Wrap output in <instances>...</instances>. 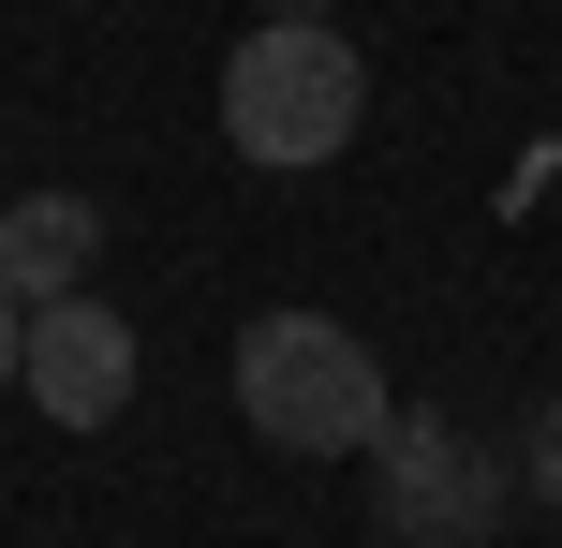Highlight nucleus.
I'll use <instances>...</instances> for the list:
<instances>
[{"label":"nucleus","mask_w":562,"mask_h":548,"mask_svg":"<svg viewBox=\"0 0 562 548\" xmlns=\"http://www.w3.org/2000/svg\"><path fill=\"white\" fill-rule=\"evenodd\" d=\"M356 119H370V59L340 45L326 15H267L252 45L223 59V134H237V164H267V178L340 164Z\"/></svg>","instance_id":"1"},{"label":"nucleus","mask_w":562,"mask_h":548,"mask_svg":"<svg viewBox=\"0 0 562 548\" xmlns=\"http://www.w3.org/2000/svg\"><path fill=\"white\" fill-rule=\"evenodd\" d=\"M237 415H252L267 445H296V460H356V445L400 430L385 356H370L356 326H326V312H267L252 342H237Z\"/></svg>","instance_id":"2"},{"label":"nucleus","mask_w":562,"mask_h":548,"mask_svg":"<svg viewBox=\"0 0 562 548\" xmlns=\"http://www.w3.org/2000/svg\"><path fill=\"white\" fill-rule=\"evenodd\" d=\"M370 519L400 548H488L504 534V460H488L474 430H445V415H400V430L370 445Z\"/></svg>","instance_id":"3"},{"label":"nucleus","mask_w":562,"mask_h":548,"mask_svg":"<svg viewBox=\"0 0 562 548\" xmlns=\"http://www.w3.org/2000/svg\"><path fill=\"white\" fill-rule=\"evenodd\" d=\"M15 385L59 415V430H119V415H134V326H119L104 297H59V312H30Z\"/></svg>","instance_id":"4"},{"label":"nucleus","mask_w":562,"mask_h":548,"mask_svg":"<svg viewBox=\"0 0 562 548\" xmlns=\"http://www.w3.org/2000/svg\"><path fill=\"white\" fill-rule=\"evenodd\" d=\"M89 253H104V208L89 193H15L0 208V297H15V312L89 297Z\"/></svg>","instance_id":"5"},{"label":"nucleus","mask_w":562,"mask_h":548,"mask_svg":"<svg viewBox=\"0 0 562 548\" xmlns=\"http://www.w3.org/2000/svg\"><path fill=\"white\" fill-rule=\"evenodd\" d=\"M533 490H548V504H562V401H548V415H533Z\"/></svg>","instance_id":"6"},{"label":"nucleus","mask_w":562,"mask_h":548,"mask_svg":"<svg viewBox=\"0 0 562 548\" xmlns=\"http://www.w3.org/2000/svg\"><path fill=\"white\" fill-rule=\"evenodd\" d=\"M15 356H30V312H15V297H0V385H15Z\"/></svg>","instance_id":"7"},{"label":"nucleus","mask_w":562,"mask_h":548,"mask_svg":"<svg viewBox=\"0 0 562 548\" xmlns=\"http://www.w3.org/2000/svg\"><path fill=\"white\" fill-rule=\"evenodd\" d=\"M267 15H326V0H267Z\"/></svg>","instance_id":"8"}]
</instances>
